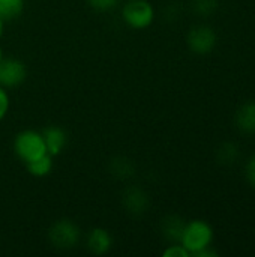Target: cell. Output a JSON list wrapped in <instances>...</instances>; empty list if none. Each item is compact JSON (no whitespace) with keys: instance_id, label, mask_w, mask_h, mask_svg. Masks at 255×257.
<instances>
[{"instance_id":"5bb4252c","label":"cell","mask_w":255,"mask_h":257,"mask_svg":"<svg viewBox=\"0 0 255 257\" xmlns=\"http://www.w3.org/2000/svg\"><path fill=\"white\" fill-rule=\"evenodd\" d=\"M239 157V148L234 143H224L221 145V148L218 149L216 158L221 164H233L236 161V158Z\"/></svg>"},{"instance_id":"7c38bea8","label":"cell","mask_w":255,"mask_h":257,"mask_svg":"<svg viewBox=\"0 0 255 257\" xmlns=\"http://www.w3.org/2000/svg\"><path fill=\"white\" fill-rule=\"evenodd\" d=\"M54 157H51L50 154L44 155L42 158L36 160V161H32L29 164H26V169L29 170V173L35 178H45L51 173L53 170V166H54V161H53Z\"/></svg>"},{"instance_id":"ba28073f","label":"cell","mask_w":255,"mask_h":257,"mask_svg":"<svg viewBox=\"0 0 255 257\" xmlns=\"http://www.w3.org/2000/svg\"><path fill=\"white\" fill-rule=\"evenodd\" d=\"M86 245L89 251L95 256H104L107 254L113 247V238L111 233L104 227H95L89 232L86 238Z\"/></svg>"},{"instance_id":"44dd1931","label":"cell","mask_w":255,"mask_h":257,"mask_svg":"<svg viewBox=\"0 0 255 257\" xmlns=\"http://www.w3.org/2000/svg\"><path fill=\"white\" fill-rule=\"evenodd\" d=\"M3 32H5V20L0 17V38L3 36Z\"/></svg>"},{"instance_id":"ffe728a7","label":"cell","mask_w":255,"mask_h":257,"mask_svg":"<svg viewBox=\"0 0 255 257\" xmlns=\"http://www.w3.org/2000/svg\"><path fill=\"white\" fill-rule=\"evenodd\" d=\"M246 178H248L249 184L255 188V155L249 160V163L246 166Z\"/></svg>"},{"instance_id":"277c9868","label":"cell","mask_w":255,"mask_h":257,"mask_svg":"<svg viewBox=\"0 0 255 257\" xmlns=\"http://www.w3.org/2000/svg\"><path fill=\"white\" fill-rule=\"evenodd\" d=\"M122 18L131 29H147L155 20V8L147 0H129L122 8Z\"/></svg>"},{"instance_id":"7402d4cb","label":"cell","mask_w":255,"mask_h":257,"mask_svg":"<svg viewBox=\"0 0 255 257\" xmlns=\"http://www.w3.org/2000/svg\"><path fill=\"white\" fill-rule=\"evenodd\" d=\"M5 57V54H3V48H2V45H0V60Z\"/></svg>"},{"instance_id":"d6986e66","label":"cell","mask_w":255,"mask_h":257,"mask_svg":"<svg viewBox=\"0 0 255 257\" xmlns=\"http://www.w3.org/2000/svg\"><path fill=\"white\" fill-rule=\"evenodd\" d=\"M164 257H189V251L182 245V244H173L170 245L164 253H162Z\"/></svg>"},{"instance_id":"8fae6325","label":"cell","mask_w":255,"mask_h":257,"mask_svg":"<svg viewBox=\"0 0 255 257\" xmlns=\"http://www.w3.org/2000/svg\"><path fill=\"white\" fill-rule=\"evenodd\" d=\"M236 125L245 134L255 133V101L245 102L236 113Z\"/></svg>"},{"instance_id":"9c48e42d","label":"cell","mask_w":255,"mask_h":257,"mask_svg":"<svg viewBox=\"0 0 255 257\" xmlns=\"http://www.w3.org/2000/svg\"><path fill=\"white\" fill-rule=\"evenodd\" d=\"M42 136H44V142H45V146H47V152L51 155V157H57L62 154V151L65 149L66 146V133L60 128V126H48L42 131Z\"/></svg>"},{"instance_id":"52a82bcc","label":"cell","mask_w":255,"mask_h":257,"mask_svg":"<svg viewBox=\"0 0 255 257\" xmlns=\"http://www.w3.org/2000/svg\"><path fill=\"white\" fill-rule=\"evenodd\" d=\"M122 203L128 212L132 215H141L149 208V197L146 191L140 187H128L122 194Z\"/></svg>"},{"instance_id":"7a4b0ae2","label":"cell","mask_w":255,"mask_h":257,"mask_svg":"<svg viewBox=\"0 0 255 257\" xmlns=\"http://www.w3.org/2000/svg\"><path fill=\"white\" fill-rule=\"evenodd\" d=\"M81 232L71 220H57L48 229V239L57 250H72L78 245Z\"/></svg>"},{"instance_id":"4fadbf2b","label":"cell","mask_w":255,"mask_h":257,"mask_svg":"<svg viewBox=\"0 0 255 257\" xmlns=\"http://www.w3.org/2000/svg\"><path fill=\"white\" fill-rule=\"evenodd\" d=\"M24 0H0V17L6 20H14L24 11Z\"/></svg>"},{"instance_id":"9a60e30c","label":"cell","mask_w":255,"mask_h":257,"mask_svg":"<svg viewBox=\"0 0 255 257\" xmlns=\"http://www.w3.org/2000/svg\"><path fill=\"white\" fill-rule=\"evenodd\" d=\"M218 6H219L218 0H192L191 2L192 11L201 17H209V15L215 14Z\"/></svg>"},{"instance_id":"2e32d148","label":"cell","mask_w":255,"mask_h":257,"mask_svg":"<svg viewBox=\"0 0 255 257\" xmlns=\"http://www.w3.org/2000/svg\"><path fill=\"white\" fill-rule=\"evenodd\" d=\"M111 172L114 176H117L120 179H126V178H131L134 175V166L129 160L119 158V160H114L111 163Z\"/></svg>"},{"instance_id":"3957f363","label":"cell","mask_w":255,"mask_h":257,"mask_svg":"<svg viewBox=\"0 0 255 257\" xmlns=\"http://www.w3.org/2000/svg\"><path fill=\"white\" fill-rule=\"evenodd\" d=\"M212 238H213L212 227L206 221L194 220L191 223H186L180 244L192 256V254H195L197 251H200L203 248H209V245L212 242Z\"/></svg>"},{"instance_id":"8992f818","label":"cell","mask_w":255,"mask_h":257,"mask_svg":"<svg viewBox=\"0 0 255 257\" xmlns=\"http://www.w3.org/2000/svg\"><path fill=\"white\" fill-rule=\"evenodd\" d=\"M186 41L195 54H207L216 45V33L209 26H195L189 30Z\"/></svg>"},{"instance_id":"e0dca14e","label":"cell","mask_w":255,"mask_h":257,"mask_svg":"<svg viewBox=\"0 0 255 257\" xmlns=\"http://www.w3.org/2000/svg\"><path fill=\"white\" fill-rule=\"evenodd\" d=\"M120 0H87L89 6L98 12H108L117 8Z\"/></svg>"},{"instance_id":"5b68a950","label":"cell","mask_w":255,"mask_h":257,"mask_svg":"<svg viewBox=\"0 0 255 257\" xmlns=\"http://www.w3.org/2000/svg\"><path fill=\"white\" fill-rule=\"evenodd\" d=\"M27 78V66L17 57H3L0 60V86L14 89L23 84Z\"/></svg>"},{"instance_id":"6da1fadb","label":"cell","mask_w":255,"mask_h":257,"mask_svg":"<svg viewBox=\"0 0 255 257\" xmlns=\"http://www.w3.org/2000/svg\"><path fill=\"white\" fill-rule=\"evenodd\" d=\"M14 152L24 163L29 164L47 155V146L42 133L36 130H23L14 137Z\"/></svg>"},{"instance_id":"30bf717a","label":"cell","mask_w":255,"mask_h":257,"mask_svg":"<svg viewBox=\"0 0 255 257\" xmlns=\"http://www.w3.org/2000/svg\"><path fill=\"white\" fill-rule=\"evenodd\" d=\"M185 226H186V223L180 217H177V215H168L161 223L162 236L167 241L173 242V244H180L182 235H183V230H185Z\"/></svg>"},{"instance_id":"ac0fdd59","label":"cell","mask_w":255,"mask_h":257,"mask_svg":"<svg viewBox=\"0 0 255 257\" xmlns=\"http://www.w3.org/2000/svg\"><path fill=\"white\" fill-rule=\"evenodd\" d=\"M11 107V99H9V93L8 89L0 86V122L6 117L8 111Z\"/></svg>"}]
</instances>
